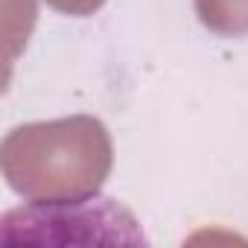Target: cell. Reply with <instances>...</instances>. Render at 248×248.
I'll list each match as a JSON object with an SVG mask.
<instances>
[{"label": "cell", "instance_id": "1", "mask_svg": "<svg viewBox=\"0 0 248 248\" xmlns=\"http://www.w3.org/2000/svg\"><path fill=\"white\" fill-rule=\"evenodd\" d=\"M114 164L105 123L88 114L24 123L3 138L0 170L6 184L30 202L93 199Z\"/></svg>", "mask_w": 248, "mask_h": 248}, {"label": "cell", "instance_id": "2", "mask_svg": "<svg viewBox=\"0 0 248 248\" xmlns=\"http://www.w3.org/2000/svg\"><path fill=\"white\" fill-rule=\"evenodd\" d=\"M193 6L204 30L225 38L248 35V0H193Z\"/></svg>", "mask_w": 248, "mask_h": 248}, {"label": "cell", "instance_id": "3", "mask_svg": "<svg viewBox=\"0 0 248 248\" xmlns=\"http://www.w3.org/2000/svg\"><path fill=\"white\" fill-rule=\"evenodd\" d=\"M105 0H47V6H53L56 12H64V15H73V18H85V15H93L96 9H102Z\"/></svg>", "mask_w": 248, "mask_h": 248}]
</instances>
